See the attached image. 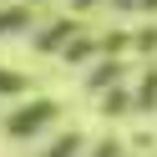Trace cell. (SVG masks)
I'll list each match as a JSON object with an SVG mask.
<instances>
[{
    "mask_svg": "<svg viewBox=\"0 0 157 157\" xmlns=\"http://www.w3.org/2000/svg\"><path fill=\"white\" fill-rule=\"evenodd\" d=\"M127 81H132V61H96V66H86V96H96V101L106 91H117V86H127Z\"/></svg>",
    "mask_w": 157,
    "mask_h": 157,
    "instance_id": "obj_3",
    "label": "cell"
},
{
    "mask_svg": "<svg viewBox=\"0 0 157 157\" xmlns=\"http://www.w3.org/2000/svg\"><path fill=\"white\" fill-rule=\"evenodd\" d=\"M132 10H142V15H152V21H157V0H137Z\"/></svg>",
    "mask_w": 157,
    "mask_h": 157,
    "instance_id": "obj_12",
    "label": "cell"
},
{
    "mask_svg": "<svg viewBox=\"0 0 157 157\" xmlns=\"http://www.w3.org/2000/svg\"><path fill=\"white\" fill-rule=\"evenodd\" d=\"M25 5H31V10H36V5H41V0H25Z\"/></svg>",
    "mask_w": 157,
    "mask_h": 157,
    "instance_id": "obj_14",
    "label": "cell"
},
{
    "mask_svg": "<svg viewBox=\"0 0 157 157\" xmlns=\"http://www.w3.org/2000/svg\"><path fill=\"white\" fill-rule=\"evenodd\" d=\"M81 157H132V152H127V142H122V137H96V142H86V152Z\"/></svg>",
    "mask_w": 157,
    "mask_h": 157,
    "instance_id": "obj_11",
    "label": "cell"
},
{
    "mask_svg": "<svg viewBox=\"0 0 157 157\" xmlns=\"http://www.w3.org/2000/svg\"><path fill=\"white\" fill-rule=\"evenodd\" d=\"M56 122H61V101L46 96V91H36V96H25V101H15L10 112H5L0 132L10 137V142H31V137H46Z\"/></svg>",
    "mask_w": 157,
    "mask_h": 157,
    "instance_id": "obj_1",
    "label": "cell"
},
{
    "mask_svg": "<svg viewBox=\"0 0 157 157\" xmlns=\"http://www.w3.org/2000/svg\"><path fill=\"white\" fill-rule=\"evenodd\" d=\"M101 117H106V122H127V117H132V81L101 96Z\"/></svg>",
    "mask_w": 157,
    "mask_h": 157,
    "instance_id": "obj_8",
    "label": "cell"
},
{
    "mask_svg": "<svg viewBox=\"0 0 157 157\" xmlns=\"http://www.w3.org/2000/svg\"><path fill=\"white\" fill-rule=\"evenodd\" d=\"M41 15L25 5V0H5L0 5V41H10V36H36Z\"/></svg>",
    "mask_w": 157,
    "mask_h": 157,
    "instance_id": "obj_4",
    "label": "cell"
},
{
    "mask_svg": "<svg viewBox=\"0 0 157 157\" xmlns=\"http://www.w3.org/2000/svg\"><path fill=\"white\" fill-rule=\"evenodd\" d=\"M0 96L25 101V96H36V81H31L25 71H15V66H0Z\"/></svg>",
    "mask_w": 157,
    "mask_h": 157,
    "instance_id": "obj_7",
    "label": "cell"
},
{
    "mask_svg": "<svg viewBox=\"0 0 157 157\" xmlns=\"http://www.w3.org/2000/svg\"><path fill=\"white\" fill-rule=\"evenodd\" d=\"M86 5H101V0H71V15H76V10H86Z\"/></svg>",
    "mask_w": 157,
    "mask_h": 157,
    "instance_id": "obj_13",
    "label": "cell"
},
{
    "mask_svg": "<svg viewBox=\"0 0 157 157\" xmlns=\"http://www.w3.org/2000/svg\"><path fill=\"white\" fill-rule=\"evenodd\" d=\"M61 61L66 66H96L101 61V56H96V36H76V41L61 51Z\"/></svg>",
    "mask_w": 157,
    "mask_h": 157,
    "instance_id": "obj_9",
    "label": "cell"
},
{
    "mask_svg": "<svg viewBox=\"0 0 157 157\" xmlns=\"http://www.w3.org/2000/svg\"><path fill=\"white\" fill-rule=\"evenodd\" d=\"M157 112V66L142 61L132 76V117H152Z\"/></svg>",
    "mask_w": 157,
    "mask_h": 157,
    "instance_id": "obj_5",
    "label": "cell"
},
{
    "mask_svg": "<svg viewBox=\"0 0 157 157\" xmlns=\"http://www.w3.org/2000/svg\"><path fill=\"white\" fill-rule=\"evenodd\" d=\"M76 31H81V21H76V15H56V21L36 25V36H31L25 46H31L36 56H61L66 46L76 41Z\"/></svg>",
    "mask_w": 157,
    "mask_h": 157,
    "instance_id": "obj_2",
    "label": "cell"
},
{
    "mask_svg": "<svg viewBox=\"0 0 157 157\" xmlns=\"http://www.w3.org/2000/svg\"><path fill=\"white\" fill-rule=\"evenodd\" d=\"M81 152H86V137L71 127V132H56V137H51V142H46L36 157H81Z\"/></svg>",
    "mask_w": 157,
    "mask_h": 157,
    "instance_id": "obj_6",
    "label": "cell"
},
{
    "mask_svg": "<svg viewBox=\"0 0 157 157\" xmlns=\"http://www.w3.org/2000/svg\"><path fill=\"white\" fill-rule=\"evenodd\" d=\"M132 56H142V61H152V56H157V21H147V25H137V31H132Z\"/></svg>",
    "mask_w": 157,
    "mask_h": 157,
    "instance_id": "obj_10",
    "label": "cell"
}]
</instances>
